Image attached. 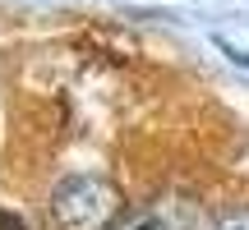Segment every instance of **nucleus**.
<instances>
[{"label": "nucleus", "instance_id": "obj_1", "mask_svg": "<svg viewBox=\"0 0 249 230\" xmlns=\"http://www.w3.org/2000/svg\"><path fill=\"white\" fill-rule=\"evenodd\" d=\"M124 216V198L107 175L74 170L51 184V221L55 230H111Z\"/></svg>", "mask_w": 249, "mask_h": 230}, {"label": "nucleus", "instance_id": "obj_2", "mask_svg": "<svg viewBox=\"0 0 249 230\" xmlns=\"http://www.w3.org/2000/svg\"><path fill=\"white\" fill-rule=\"evenodd\" d=\"M198 216V207L189 198H152V203L124 212L111 230H189Z\"/></svg>", "mask_w": 249, "mask_h": 230}, {"label": "nucleus", "instance_id": "obj_3", "mask_svg": "<svg viewBox=\"0 0 249 230\" xmlns=\"http://www.w3.org/2000/svg\"><path fill=\"white\" fill-rule=\"evenodd\" d=\"M217 230H249V207H235V212H226Z\"/></svg>", "mask_w": 249, "mask_h": 230}, {"label": "nucleus", "instance_id": "obj_4", "mask_svg": "<svg viewBox=\"0 0 249 230\" xmlns=\"http://www.w3.org/2000/svg\"><path fill=\"white\" fill-rule=\"evenodd\" d=\"M217 51H222V55H226V60H231V65H240V69L249 74V55L240 51V46H231V42H226V37H217Z\"/></svg>", "mask_w": 249, "mask_h": 230}]
</instances>
